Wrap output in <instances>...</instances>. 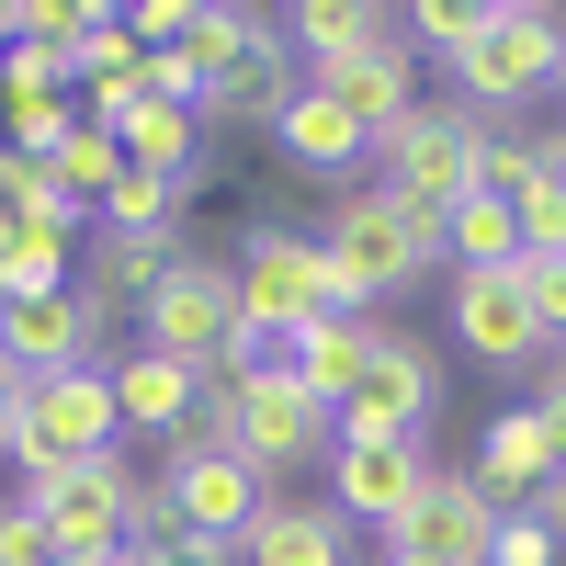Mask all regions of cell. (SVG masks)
Listing matches in <instances>:
<instances>
[{
  "label": "cell",
  "mask_w": 566,
  "mask_h": 566,
  "mask_svg": "<svg viewBox=\"0 0 566 566\" xmlns=\"http://www.w3.org/2000/svg\"><path fill=\"white\" fill-rule=\"evenodd\" d=\"M317 250H328V283H340V317H374L386 295H408L419 272H442V261H453L442 216H431V205H408V193H386L374 170L352 181L340 205H328Z\"/></svg>",
  "instance_id": "6da1fadb"
},
{
  "label": "cell",
  "mask_w": 566,
  "mask_h": 566,
  "mask_svg": "<svg viewBox=\"0 0 566 566\" xmlns=\"http://www.w3.org/2000/svg\"><path fill=\"white\" fill-rule=\"evenodd\" d=\"M544 91H566V12L555 0H488L476 45L453 57V103L499 125V114L544 103Z\"/></svg>",
  "instance_id": "7a4b0ae2"
},
{
  "label": "cell",
  "mask_w": 566,
  "mask_h": 566,
  "mask_svg": "<svg viewBox=\"0 0 566 566\" xmlns=\"http://www.w3.org/2000/svg\"><path fill=\"white\" fill-rule=\"evenodd\" d=\"M227 340H239V272L216 250H170V272L148 283V306H136V352H170V363L216 374Z\"/></svg>",
  "instance_id": "3957f363"
},
{
  "label": "cell",
  "mask_w": 566,
  "mask_h": 566,
  "mask_svg": "<svg viewBox=\"0 0 566 566\" xmlns=\"http://www.w3.org/2000/svg\"><path fill=\"white\" fill-rule=\"evenodd\" d=\"M239 328H272V340H295V328H317V317H340V283H328V250L306 239V227H250L239 239Z\"/></svg>",
  "instance_id": "277c9868"
},
{
  "label": "cell",
  "mask_w": 566,
  "mask_h": 566,
  "mask_svg": "<svg viewBox=\"0 0 566 566\" xmlns=\"http://www.w3.org/2000/svg\"><path fill=\"white\" fill-rule=\"evenodd\" d=\"M374 181H386V193H408V205H431V216H453L464 193H476V114L419 91V103L374 136Z\"/></svg>",
  "instance_id": "5b68a950"
},
{
  "label": "cell",
  "mask_w": 566,
  "mask_h": 566,
  "mask_svg": "<svg viewBox=\"0 0 566 566\" xmlns=\"http://www.w3.org/2000/svg\"><path fill=\"white\" fill-rule=\"evenodd\" d=\"M114 442H125V419H114V374H103V363H80V374H34V386H23V442H12L23 476L103 464Z\"/></svg>",
  "instance_id": "8992f818"
},
{
  "label": "cell",
  "mask_w": 566,
  "mask_h": 566,
  "mask_svg": "<svg viewBox=\"0 0 566 566\" xmlns=\"http://www.w3.org/2000/svg\"><path fill=\"white\" fill-rule=\"evenodd\" d=\"M159 499H170V522L181 544H239L261 510H272V476L250 453H216V442H170L159 453Z\"/></svg>",
  "instance_id": "52a82bcc"
},
{
  "label": "cell",
  "mask_w": 566,
  "mask_h": 566,
  "mask_svg": "<svg viewBox=\"0 0 566 566\" xmlns=\"http://www.w3.org/2000/svg\"><path fill=\"white\" fill-rule=\"evenodd\" d=\"M125 453L103 464H57V476H23V510L45 522V544H57V566H103L125 544Z\"/></svg>",
  "instance_id": "ba28073f"
},
{
  "label": "cell",
  "mask_w": 566,
  "mask_h": 566,
  "mask_svg": "<svg viewBox=\"0 0 566 566\" xmlns=\"http://www.w3.org/2000/svg\"><path fill=\"white\" fill-rule=\"evenodd\" d=\"M431 408H442V352L386 328V340H374V374L340 397V442H419Z\"/></svg>",
  "instance_id": "9c48e42d"
},
{
  "label": "cell",
  "mask_w": 566,
  "mask_h": 566,
  "mask_svg": "<svg viewBox=\"0 0 566 566\" xmlns=\"http://www.w3.org/2000/svg\"><path fill=\"white\" fill-rule=\"evenodd\" d=\"M431 442H340L328 453V510H340V522H363V533H408V510L431 499Z\"/></svg>",
  "instance_id": "30bf717a"
},
{
  "label": "cell",
  "mask_w": 566,
  "mask_h": 566,
  "mask_svg": "<svg viewBox=\"0 0 566 566\" xmlns=\"http://www.w3.org/2000/svg\"><path fill=\"white\" fill-rule=\"evenodd\" d=\"M239 453L261 464V476H295V464L340 453V419H328L295 374H261V386H239Z\"/></svg>",
  "instance_id": "8fae6325"
},
{
  "label": "cell",
  "mask_w": 566,
  "mask_h": 566,
  "mask_svg": "<svg viewBox=\"0 0 566 566\" xmlns=\"http://www.w3.org/2000/svg\"><path fill=\"white\" fill-rule=\"evenodd\" d=\"M91 340H103V317L80 306V283H57V295H23V306H0V363L23 374H80L91 363Z\"/></svg>",
  "instance_id": "7c38bea8"
},
{
  "label": "cell",
  "mask_w": 566,
  "mask_h": 566,
  "mask_svg": "<svg viewBox=\"0 0 566 566\" xmlns=\"http://www.w3.org/2000/svg\"><path fill=\"white\" fill-rule=\"evenodd\" d=\"M555 476H566V431H555L544 408H499L488 442H476V488H488L499 510H533Z\"/></svg>",
  "instance_id": "4fadbf2b"
},
{
  "label": "cell",
  "mask_w": 566,
  "mask_h": 566,
  "mask_svg": "<svg viewBox=\"0 0 566 566\" xmlns=\"http://www.w3.org/2000/svg\"><path fill=\"white\" fill-rule=\"evenodd\" d=\"M453 340L476 352V363H533V352H544L533 283H522V272H453Z\"/></svg>",
  "instance_id": "5bb4252c"
},
{
  "label": "cell",
  "mask_w": 566,
  "mask_h": 566,
  "mask_svg": "<svg viewBox=\"0 0 566 566\" xmlns=\"http://www.w3.org/2000/svg\"><path fill=\"white\" fill-rule=\"evenodd\" d=\"M272 159H283V170H295V181H340V193H352V170L374 159V136H363V125H352L340 103H328V91H317V80H306V91H295V103H283V114H272Z\"/></svg>",
  "instance_id": "9a60e30c"
},
{
  "label": "cell",
  "mask_w": 566,
  "mask_h": 566,
  "mask_svg": "<svg viewBox=\"0 0 566 566\" xmlns=\"http://www.w3.org/2000/svg\"><path fill=\"white\" fill-rule=\"evenodd\" d=\"M328 103H340L363 136H386L408 103H419V57H408V34H386V45H363V57H328V69H306Z\"/></svg>",
  "instance_id": "2e32d148"
},
{
  "label": "cell",
  "mask_w": 566,
  "mask_h": 566,
  "mask_svg": "<svg viewBox=\"0 0 566 566\" xmlns=\"http://www.w3.org/2000/svg\"><path fill=\"white\" fill-rule=\"evenodd\" d=\"M397 544L431 555V566H488V544H499V499H488L476 476H431V499L408 510Z\"/></svg>",
  "instance_id": "e0dca14e"
},
{
  "label": "cell",
  "mask_w": 566,
  "mask_h": 566,
  "mask_svg": "<svg viewBox=\"0 0 566 566\" xmlns=\"http://www.w3.org/2000/svg\"><path fill=\"white\" fill-rule=\"evenodd\" d=\"M295 91H306V69H295V45H283V12H272V23H261V45H250V57L227 69L216 91H205V125H261V136H272V114L295 103Z\"/></svg>",
  "instance_id": "ac0fdd59"
},
{
  "label": "cell",
  "mask_w": 566,
  "mask_h": 566,
  "mask_svg": "<svg viewBox=\"0 0 566 566\" xmlns=\"http://www.w3.org/2000/svg\"><path fill=\"white\" fill-rule=\"evenodd\" d=\"M103 374H114V419H125V431H159V453H170L181 419H193V397H205V374L170 363V352H125V363H103Z\"/></svg>",
  "instance_id": "d6986e66"
},
{
  "label": "cell",
  "mask_w": 566,
  "mask_h": 566,
  "mask_svg": "<svg viewBox=\"0 0 566 566\" xmlns=\"http://www.w3.org/2000/svg\"><path fill=\"white\" fill-rule=\"evenodd\" d=\"M239 555L250 566H352V522L328 499H272L261 522L239 533Z\"/></svg>",
  "instance_id": "ffe728a7"
},
{
  "label": "cell",
  "mask_w": 566,
  "mask_h": 566,
  "mask_svg": "<svg viewBox=\"0 0 566 566\" xmlns=\"http://www.w3.org/2000/svg\"><path fill=\"white\" fill-rule=\"evenodd\" d=\"M374 340H386V317H317V328H295V386L340 419V397L374 374Z\"/></svg>",
  "instance_id": "44dd1931"
},
{
  "label": "cell",
  "mask_w": 566,
  "mask_h": 566,
  "mask_svg": "<svg viewBox=\"0 0 566 566\" xmlns=\"http://www.w3.org/2000/svg\"><path fill=\"white\" fill-rule=\"evenodd\" d=\"M170 250H181V239H91V283H80V306L103 317V328L136 317V306H148V283L170 272Z\"/></svg>",
  "instance_id": "7402d4cb"
},
{
  "label": "cell",
  "mask_w": 566,
  "mask_h": 566,
  "mask_svg": "<svg viewBox=\"0 0 566 566\" xmlns=\"http://www.w3.org/2000/svg\"><path fill=\"white\" fill-rule=\"evenodd\" d=\"M397 12H374V0H306V12H283V45H295V69H328V57H363V45H386Z\"/></svg>",
  "instance_id": "603a6c76"
},
{
  "label": "cell",
  "mask_w": 566,
  "mask_h": 566,
  "mask_svg": "<svg viewBox=\"0 0 566 566\" xmlns=\"http://www.w3.org/2000/svg\"><path fill=\"white\" fill-rule=\"evenodd\" d=\"M442 239H453V272H522V227H510L499 193H464L442 216Z\"/></svg>",
  "instance_id": "cb8c5ba5"
},
{
  "label": "cell",
  "mask_w": 566,
  "mask_h": 566,
  "mask_svg": "<svg viewBox=\"0 0 566 566\" xmlns=\"http://www.w3.org/2000/svg\"><path fill=\"white\" fill-rule=\"evenodd\" d=\"M45 170H57V205H80V216H103V193H114V181H125V148H114V136L103 125H69V148L57 159H45Z\"/></svg>",
  "instance_id": "d4e9b609"
},
{
  "label": "cell",
  "mask_w": 566,
  "mask_h": 566,
  "mask_svg": "<svg viewBox=\"0 0 566 566\" xmlns=\"http://www.w3.org/2000/svg\"><path fill=\"white\" fill-rule=\"evenodd\" d=\"M510 227H522V261H555L566 250V170H533L510 193Z\"/></svg>",
  "instance_id": "484cf974"
},
{
  "label": "cell",
  "mask_w": 566,
  "mask_h": 566,
  "mask_svg": "<svg viewBox=\"0 0 566 566\" xmlns=\"http://www.w3.org/2000/svg\"><path fill=\"white\" fill-rule=\"evenodd\" d=\"M488 566H566V544L533 522V510H499V544H488Z\"/></svg>",
  "instance_id": "4316f807"
},
{
  "label": "cell",
  "mask_w": 566,
  "mask_h": 566,
  "mask_svg": "<svg viewBox=\"0 0 566 566\" xmlns=\"http://www.w3.org/2000/svg\"><path fill=\"white\" fill-rule=\"evenodd\" d=\"M0 566H57V544H45V522L23 499H0Z\"/></svg>",
  "instance_id": "83f0119b"
},
{
  "label": "cell",
  "mask_w": 566,
  "mask_h": 566,
  "mask_svg": "<svg viewBox=\"0 0 566 566\" xmlns=\"http://www.w3.org/2000/svg\"><path fill=\"white\" fill-rule=\"evenodd\" d=\"M522 283H533V317H544V340H566V250H555V261H522Z\"/></svg>",
  "instance_id": "f1b7e54d"
},
{
  "label": "cell",
  "mask_w": 566,
  "mask_h": 566,
  "mask_svg": "<svg viewBox=\"0 0 566 566\" xmlns=\"http://www.w3.org/2000/svg\"><path fill=\"white\" fill-rule=\"evenodd\" d=\"M12 442H23V374L0 363V453H12Z\"/></svg>",
  "instance_id": "f546056e"
},
{
  "label": "cell",
  "mask_w": 566,
  "mask_h": 566,
  "mask_svg": "<svg viewBox=\"0 0 566 566\" xmlns=\"http://www.w3.org/2000/svg\"><path fill=\"white\" fill-rule=\"evenodd\" d=\"M159 566H250V555H239V544H170Z\"/></svg>",
  "instance_id": "4dcf8cb0"
},
{
  "label": "cell",
  "mask_w": 566,
  "mask_h": 566,
  "mask_svg": "<svg viewBox=\"0 0 566 566\" xmlns=\"http://www.w3.org/2000/svg\"><path fill=\"white\" fill-rule=\"evenodd\" d=\"M533 522H544V533H555V544H566V476H555V488H544V499H533Z\"/></svg>",
  "instance_id": "1f68e13d"
},
{
  "label": "cell",
  "mask_w": 566,
  "mask_h": 566,
  "mask_svg": "<svg viewBox=\"0 0 566 566\" xmlns=\"http://www.w3.org/2000/svg\"><path fill=\"white\" fill-rule=\"evenodd\" d=\"M103 566H159V555H148V544H114V555H103Z\"/></svg>",
  "instance_id": "d6a6232c"
},
{
  "label": "cell",
  "mask_w": 566,
  "mask_h": 566,
  "mask_svg": "<svg viewBox=\"0 0 566 566\" xmlns=\"http://www.w3.org/2000/svg\"><path fill=\"white\" fill-rule=\"evenodd\" d=\"M386 566H431V555H408V544H386Z\"/></svg>",
  "instance_id": "836d02e7"
},
{
  "label": "cell",
  "mask_w": 566,
  "mask_h": 566,
  "mask_svg": "<svg viewBox=\"0 0 566 566\" xmlns=\"http://www.w3.org/2000/svg\"><path fill=\"white\" fill-rule=\"evenodd\" d=\"M0 57H12V0H0Z\"/></svg>",
  "instance_id": "e575fe53"
}]
</instances>
